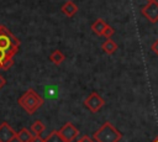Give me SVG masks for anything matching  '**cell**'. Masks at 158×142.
<instances>
[{"instance_id":"20","label":"cell","mask_w":158,"mask_h":142,"mask_svg":"<svg viewBox=\"0 0 158 142\" xmlns=\"http://www.w3.org/2000/svg\"><path fill=\"white\" fill-rule=\"evenodd\" d=\"M151 49H152V51H153V52H154V53L158 56V40H157V41H156V42H154V43L151 46Z\"/></svg>"},{"instance_id":"23","label":"cell","mask_w":158,"mask_h":142,"mask_svg":"<svg viewBox=\"0 0 158 142\" xmlns=\"http://www.w3.org/2000/svg\"><path fill=\"white\" fill-rule=\"evenodd\" d=\"M153 142H158V136H157V138H156V140H154Z\"/></svg>"},{"instance_id":"19","label":"cell","mask_w":158,"mask_h":142,"mask_svg":"<svg viewBox=\"0 0 158 142\" xmlns=\"http://www.w3.org/2000/svg\"><path fill=\"white\" fill-rule=\"evenodd\" d=\"M31 142H44V138H42L41 135H33Z\"/></svg>"},{"instance_id":"12","label":"cell","mask_w":158,"mask_h":142,"mask_svg":"<svg viewBox=\"0 0 158 142\" xmlns=\"http://www.w3.org/2000/svg\"><path fill=\"white\" fill-rule=\"evenodd\" d=\"M64 59H65V56H64L59 49H56V51H53V52L49 54V61H51L52 63H54L56 65H59L60 63H63Z\"/></svg>"},{"instance_id":"15","label":"cell","mask_w":158,"mask_h":142,"mask_svg":"<svg viewBox=\"0 0 158 142\" xmlns=\"http://www.w3.org/2000/svg\"><path fill=\"white\" fill-rule=\"evenodd\" d=\"M46 96H48L49 99H54L56 98V94H57V89L56 86H46Z\"/></svg>"},{"instance_id":"18","label":"cell","mask_w":158,"mask_h":142,"mask_svg":"<svg viewBox=\"0 0 158 142\" xmlns=\"http://www.w3.org/2000/svg\"><path fill=\"white\" fill-rule=\"evenodd\" d=\"M75 142H95V140H93L91 137L84 135V136H81V137H80L78 141H75Z\"/></svg>"},{"instance_id":"4","label":"cell","mask_w":158,"mask_h":142,"mask_svg":"<svg viewBox=\"0 0 158 142\" xmlns=\"http://www.w3.org/2000/svg\"><path fill=\"white\" fill-rule=\"evenodd\" d=\"M105 105V100H104V98L100 95V94H98L96 91H93L91 94H89L86 98H85V100H84V106L89 110V111H91L93 114H95V112H98L99 110H101V107Z\"/></svg>"},{"instance_id":"2","label":"cell","mask_w":158,"mask_h":142,"mask_svg":"<svg viewBox=\"0 0 158 142\" xmlns=\"http://www.w3.org/2000/svg\"><path fill=\"white\" fill-rule=\"evenodd\" d=\"M93 137L95 142H118L122 138V133L111 122L106 121L94 132Z\"/></svg>"},{"instance_id":"21","label":"cell","mask_w":158,"mask_h":142,"mask_svg":"<svg viewBox=\"0 0 158 142\" xmlns=\"http://www.w3.org/2000/svg\"><path fill=\"white\" fill-rule=\"evenodd\" d=\"M5 84H6V79L0 74V89H2L5 86Z\"/></svg>"},{"instance_id":"25","label":"cell","mask_w":158,"mask_h":142,"mask_svg":"<svg viewBox=\"0 0 158 142\" xmlns=\"http://www.w3.org/2000/svg\"><path fill=\"white\" fill-rule=\"evenodd\" d=\"M0 26H1V25H0Z\"/></svg>"},{"instance_id":"24","label":"cell","mask_w":158,"mask_h":142,"mask_svg":"<svg viewBox=\"0 0 158 142\" xmlns=\"http://www.w3.org/2000/svg\"><path fill=\"white\" fill-rule=\"evenodd\" d=\"M147 1H152V0H147Z\"/></svg>"},{"instance_id":"1","label":"cell","mask_w":158,"mask_h":142,"mask_svg":"<svg viewBox=\"0 0 158 142\" xmlns=\"http://www.w3.org/2000/svg\"><path fill=\"white\" fill-rule=\"evenodd\" d=\"M17 102H19V105H20L27 114L32 115V114H35V112L43 105L44 100H43V98H42L38 93H36L33 89H28L25 94H22V95L19 98Z\"/></svg>"},{"instance_id":"10","label":"cell","mask_w":158,"mask_h":142,"mask_svg":"<svg viewBox=\"0 0 158 142\" xmlns=\"http://www.w3.org/2000/svg\"><path fill=\"white\" fill-rule=\"evenodd\" d=\"M101 48H102V51H104L105 53H107V54H112V53L116 52V49H117V44H116V42H115L114 40H111V38H106V41L101 44Z\"/></svg>"},{"instance_id":"13","label":"cell","mask_w":158,"mask_h":142,"mask_svg":"<svg viewBox=\"0 0 158 142\" xmlns=\"http://www.w3.org/2000/svg\"><path fill=\"white\" fill-rule=\"evenodd\" d=\"M44 130H46V126H44L40 120L35 121V122L31 125V131L33 132V135H41Z\"/></svg>"},{"instance_id":"6","label":"cell","mask_w":158,"mask_h":142,"mask_svg":"<svg viewBox=\"0 0 158 142\" xmlns=\"http://www.w3.org/2000/svg\"><path fill=\"white\" fill-rule=\"evenodd\" d=\"M141 12L149 22L156 23L158 21V2L156 0L148 1V4L141 9Z\"/></svg>"},{"instance_id":"3","label":"cell","mask_w":158,"mask_h":142,"mask_svg":"<svg viewBox=\"0 0 158 142\" xmlns=\"http://www.w3.org/2000/svg\"><path fill=\"white\" fill-rule=\"evenodd\" d=\"M20 47V41L17 37H15L7 27L5 26H0V49L5 51L6 54L12 58Z\"/></svg>"},{"instance_id":"5","label":"cell","mask_w":158,"mask_h":142,"mask_svg":"<svg viewBox=\"0 0 158 142\" xmlns=\"http://www.w3.org/2000/svg\"><path fill=\"white\" fill-rule=\"evenodd\" d=\"M59 135L62 136V138L64 140V142H73L78 136H79V130L72 123V122H67L64 123L60 128H59Z\"/></svg>"},{"instance_id":"14","label":"cell","mask_w":158,"mask_h":142,"mask_svg":"<svg viewBox=\"0 0 158 142\" xmlns=\"http://www.w3.org/2000/svg\"><path fill=\"white\" fill-rule=\"evenodd\" d=\"M44 142H64V140L62 138V136L59 135L58 131H52L46 138H44Z\"/></svg>"},{"instance_id":"9","label":"cell","mask_w":158,"mask_h":142,"mask_svg":"<svg viewBox=\"0 0 158 142\" xmlns=\"http://www.w3.org/2000/svg\"><path fill=\"white\" fill-rule=\"evenodd\" d=\"M106 26H107V23H106L102 19H98V20H95V21L93 22L91 30H93V32H94L95 35L102 36V32H104V30H105Z\"/></svg>"},{"instance_id":"16","label":"cell","mask_w":158,"mask_h":142,"mask_svg":"<svg viewBox=\"0 0 158 142\" xmlns=\"http://www.w3.org/2000/svg\"><path fill=\"white\" fill-rule=\"evenodd\" d=\"M114 33H115V28L111 27L110 25H107V26L105 27L104 32H102V36H104L105 38H111V36H112Z\"/></svg>"},{"instance_id":"17","label":"cell","mask_w":158,"mask_h":142,"mask_svg":"<svg viewBox=\"0 0 158 142\" xmlns=\"http://www.w3.org/2000/svg\"><path fill=\"white\" fill-rule=\"evenodd\" d=\"M12 64H14V59L12 58H5L2 61V70H9Z\"/></svg>"},{"instance_id":"7","label":"cell","mask_w":158,"mask_h":142,"mask_svg":"<svg viewBox=\"0 0 158 142\" xmlns=\"http://www.w3.org/2000/svg\"><path fill=\"white\" fill-rule=\"evenodd\" d=\"M16 138V132L14 128L7 123H0V142H12Z\"/></svg>"},{"instance_id":"22","label":"cell","mask_w":158,"mask_h":142,"mask_svg":"<svg viewBox=\"0 0 158 142\" xmlns=\"http://www.w3.org/2000/svg\"><path fill=\"white\" fill-rule=\"evenodd\" d=\"M2 69V61H0V70Z\"/></svg>"},{"instance_id":"11","label":"cell","mask_w":158,"mask_h":142,"mask_svg":"<svg viewBox=\"0 0 158 142\" xmlns=\"http://www.w3.org/2000/svg\"><path fill=\"white\" fill-rule=\"evenodd\" d=\"M32 136L33 135L27 128H21L19 132H16V140L19 142H31Z\"/></svg>"},{"instance_id":"8","label":"cell","mask_w":158,"mask_h":142,"mask_svg":"<svg viewBox=\"0 0 158 142\" xmlns=\"http://www.w3.org/2000/svg\"><path fill=\"white\" fill-rule=\"evenodd\" d=\"M60 11H62L65 16L73 17V16L77 14V11H78V6H77L72 0H68V1H65V2L62 5Z\"/></svg>"}]
</instances>
